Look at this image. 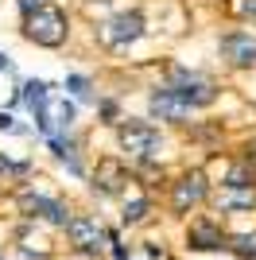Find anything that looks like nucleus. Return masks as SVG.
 Segmentation results:
<instances>
[{
	"instance_id": "nucleus-24",
	"label": "nucleus",
	"mask_w": 256,
	"mask_h": 260,
	"mask_svg": "<svg viewBox=\"0 0 256 260\" xmlns=\"http://www.w3.org/2000/svg\"><path fill=\"white\" fill-rule=\"evenodd\" d=\"M0 260H8V256H4V252H0Z\"/></svg>"
},
{
	"instance_id": "nucleus-12",
	"label": "nucleus",
	"mask_w": 256,
	"mask_h": 260,
	"mask_svg": "<svg viewBox=\"0 0 256 260\" xmlns=\"http://www.w3.org/2000/svg\"><path fill=\"white\" fill-rule=\"evenodd\" d=\"M151 214H155L151 194H132V198H124V206H120V221H124V225H144V221H151Z\"/></svg>"
},
{
	"instance_id": "nucleus-4",
	"label": "nucleus",
	"mask_w": 256,
	"mask_h": 260,
	"mask_svg": "<svg viewBox=\"0 0 256 260\" xmlns=\"http://www.w3.org/2000/svg\"><path fill=\"white\" fill-rule=\"evenodd\" d=\"M167 89H171V93H175L186 109H206V105H213V101H217V86H213L210 78L194 74V70H182V66H175V70H171Z\"/></svg>"
},
{
	"instance_id": "nucleus-18",
	"label": "nucleus",
	"mask_w": 256,
	"mask_h": 260,
	"mask_svg": "<svg viewBox=\"0 0 256 260\" xmlns=\"http://www.w3.org/2000/svg\"><path fill=\"white\" fill-rule=\"evenodd\" d=\"M0 171H4V175H27V171H31V163H27V159L12 163L8 155H0Z\"/></svg>"
},
{
	"instance_id": "nucleus-25",
	"label": "nucleus",
	"mask_w": 256,
	"mask_h": 260,
	"mask_svg": "<svg viewBox=\"0 0 256 260\" xmlns=\"http://www.w3.org/2000/svg\"><path fill=\"white\" fill-rule=\"evenodd\" d=\"M124 260H128V256H124Z\"/></svg>"
},
{
	"instance_id": "nucleus-1",
	"label": "nucleus",
	"mask_w": 256,
	"mask_h": 260,
	"mask_svg": "<svg viewBox=\"0 0 256 260\" xmlns=\"http://www.w3.org/2000/svg\"><path fill=\"white\" fill-rule=\"evenodd\" d=\"M16 206H20L23 217H31V221H47L54 229H66L70 221V206H66V198L58 194H47L39 186H23L20 194H16Z\"/></svg>"
},
{
	"instance_id": "nucleus-14",
	"label": "nucleus",
	"mask_w": 256,
	"mask_h": 260,
	"mask_svg": "<svg viewBox=\"0 0 256 260\" xmlns=\"http://www.w3.org/2000/svg\"><path fill=\"white\" fill-rule=\"evenodd\" d=\"M221 186L225 190H256V167H248L245 159L233 163V167L221 175Z\"/></svg>"
},
{
	"instance_id": "nucleus-2",
	"label": "nucleus",
	"mask_w": 256,
	"mask_h": 260,
	"mask_svg": "<svg viewBox=\"0 0 256 260\" xmlns=\"http://www.w3.org/2000/svg\"><path fill=\"white\" fill-rule=\"evenodd\" d=\"M117 144L132 163H144V159H155V155H159L163 136L148 120H120L117 124Z\"/></svg>"
},
{
	"instance_id": "nucleus-20",
	"label": "nucleus",
	"mask_w": 256,
	"mask_h": 260,
	"mask_svg": "<svg viewBox=\"0 0 256 260\" xmlns=\"http://www.w3.org/2000/svg\"><path fill=\"white\" fill-rule=\"evenodd\" d=\"M0 128H4V132H23L20 124L12 120V113H0Z\"/></svg>"
},
{
	"instance_id": "nucleus-17",
	"label": "nucleus",
	"mask_w": 256,
	"mask_h": 260,
	"mask_svg": "<svg viewBox=\"0 0 256 260\" xmlns=\"http://www.w3.org/2000/svg\"><path fill=\"white\" fill-rule=\"evenodd\" d=\"M66 89H70L78 101H89V98H93V93H89L93 86H89V78H82V74H70V78H66Z\"/></svg>"
},
{
	"instance_id": "nucleus-21",
	"label": "nucleus",
	"mask_w": 256,
	"mask_h": 260,
	"mask_svg": "<svg viewBox=\"0 0 256 260\" xmlns=\"http://www.w3.org/2000/svg\"><path fill=\"white\" fill-rule=\"evenodd\" d=\"M241 159H245L248 167H256V140H248V144H245V155H241Z\"/></svg>"
},
{
	"instance_id": "nucleus-13",
	"label": "nucleus",
	"mask_w": 256,
	"mask_h": 260,
	"mask_svg": "<svg viewBox=\"0 0 256 260\" xmlns=\"http://www.w3.org/2000/svg\"><path fill=\"white\" fill-rule=\"evenodd\" d=\"M51 140V152L58 155V159L70 167V175H85V167H82V155H78V144L74 140H66L62 132H54V136H47Z\"/></svg>"
},
{
	"instance_id": "nucleus-6",
	"label": "nucleus",
	"mask_w": 256,
	"mask_h": 260,
	"mask_svg": "<svg viewBox=\"0 0 256 260\" xmlns=\"http://www.w3.org/2000/svg\"><path fill=\"white\" fill-rule=\"evenodd\" d=\"M66 241L74 252H85V256H101V241H105V229L93 214H70L66 221Z\"/></svg>"
},
{
	"instance_id": "nucleus-3",
	"label": "nucleus",
	"mask_w": 256,
	"mask_h": 260,
	"mask_svg": "<svg viewBox=\"0 0 256 260\" xmlns=\"http://www.w3.org/2000/svg\"><path fill=\"white\" fill-rule=\"evenodd\" d=\"M23 35L39 47H62L66 35H70V20H66L62 8H54V4H39L31 16H23Z\"/></svg>"
},
{
	"instance_id": "nucleus-8",
	"label": "nucleus",
	"mask_w": 256,
	"mask_h": 260,
	"mask_svg": "<svg viewBox=\"0 0 256 260\" xmlns=\"http://www.w3.org/2000/svg\"><path fill=\"white\" fill-rule=\"evenodd\" d=\"M225 237L229 233L221 229L217 217H194L190 225H186V249H194V252H221Z\"/></svg>"
},
{
	"instance_id": "nucleus-9",
	"label": "nucleus",
	"mask_w": 256,
	"mask_h": 260,
	"mask_svg": "<svg viewBox=\"0 0 256 260\" xmlns=\"http://www.w3.org/2000/svg\"><path fill=\"white\" fill-rule=\"evenodd\" d=\"M140 35H144V16L140 12H120V16L101 23V43L105 47H128Z\"/></svg>"
},
{
	"instance_id": "nucleus-7",
	"label": "nucleus",
	"mask_w": 256,
	"mask_h": 260,
	"mask_svg": "<svg viewBox=\"0 0 256 260\" xmlns=\"http://www.w3.org/2000/svg\"><path fill=\"white\" fill-rule=\"evenodd\" d=\"M128 183H132V167L128 163H120V159H113V155H105V159H97V167H93V194H101V198H120L128 190Z\"/></svg>"
},
{
	"instance_id": "nucleus-10",
	"label": "nucleus",
	"mask_w": 256,
	"mask_h": 260,
	"mask_svg": "<svg viewBox=\"0 0 256 260\" xmlns=\"http://www.w3.org/2000/svg\"><path fill=\"white\" fill-rule=\"evenodd\" d=\"M221 54H225V62L229 66H256V35H248V31H225L221 35Z\"/></svg>"
},
{
	"instance_id": "nucleus-16",
	"label": "nucleus",
	"mask_w": 256,
	"mask_h": 260,
	"mask_svg": "<svg viewBox=\"0 0 256 260\" xmlns=\"http://www.w3.org/2000/svg\"><path fill=\"white\" fill-rule=\"evenodd\" d=\"M225 12L237 20H256V0H225Z\"/></svg>"
},
{
	"instance_id": "nucleus-15",
	"label": "nucleus",
	"mask_w": 256,
	"mask_h": 260,
	"mask_svg": "<svg viewBox=\"0 0 256 260\" xmlns=\"http://www.w3.org/2000/svg\"><path fill=\"white\" fill-rule=\"evenodd\" d=\"M225 252H233L237 260H256V229L225 237Z\"/></svg>"
},
{
	"instance_id": "nucleus-19",
	"label": "nucleus",
	"mask_w": 256,
	"mask_h": 260,
	"mask_svg": "<svg viewBox=\"0 0 256 260\" xmlns=\"http://www.w3.org/2000/svg\"><path fill=\"white\" fill-rule=\"evenodd\" d=\"M20 260H54L51 252H35V249H27V245H23L20 249Z\"/></svg>"
},
{
	"instance_id": "nucleus-22",
	"label": "nucleus",
	"mask_w": 256,
	"mask_h": 260,
	"mask_svg": "<svg viewBox=\"0 0 256 260\" xmlns=\"http://www.w3.org/2000/svg\"><path fill=\"white\" fill-rule=\"evenodd\" d=\"M101 117L113 124V120H117V101H105V105H101Z\"/></svg>"
},
{
	"instance_id": "nucleus-23",
	"label": "nucleus",
	"mask_w": 256,
	"mask_h": 260,
	"mask_svg": "<svg viewBox=\"0 0 256 260\" xmlns=\"http://www.w3.org/2000/svg\"><path fill=\"white\" fill-rule=\"evenodd\" d=\"M16 4H20V12H23V16H31V12L43 4V0H16Z\"/></svg>"
},
{
	"instance_id": "nucleus-5",
	"label": "nucleus",
	"mask_w": 256,
	"mask_h": 260,
	"mask_svg": "<svg viewBox=\"0 0 256 260\" xmlns=\"http://www.w3.org/2000/svg\"><path fill=\"white\" fill-rule=\"evenodd\" d=\"M210 198V179H206L202 167H186V171L171 183V214H190Z\"/></svg>"
},
{
	"instance_id": "nucleus-11",
	"label": "nucleus",
	"mask_w": 256,
	"mask_h": 260,
	"mask_svg": "<svg viewBox=\"0 0 256 260\" xmlns=\"http://www.w3.org/2000/svg\"><path fill=\"white\" fill-rule=\"evenodd\" d=\"M148 113H151V117H159V120H175V124H182L190 109H186V105H182V101L175 98L167 86H163V89H151V98H148Z\"/></svg>"
}]
</instances>
